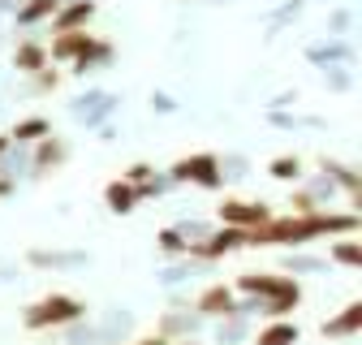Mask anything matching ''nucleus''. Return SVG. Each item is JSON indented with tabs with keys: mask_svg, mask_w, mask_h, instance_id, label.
Masks as SVG:
<instances>
[{
	"mask_svg": "<svg viewBox=\"0 0 362 345\" xmlns=\"http://www.w3.org/2000/svg\"><path fill=\"white\" fill-rule=\"evenodd\" d=\"M238 337H246V315L220 320V345H224V341H238Z\"/></svg>",
	"mask_w": 362,
	"mask_h": 345,
	"instance_id": "c85d7f7f",
	"label": "nucleus"
},
{
	"mask_svg": "<svg viewBox=\"0 0 362 345\" xmlns=\"http://www.w3.org/2000/svg\"><path fill=\"white\" fill-rule=\"evenodd\" d=\"M57 86H61V74H57V69L30 74V95H48V91H57Z\"/></svg>",
	"mask_w": 362,
	"mask_h": 345,
	"instance_id": "cd10ccee",
	"label": "nucleus"
},
{
	"mask_svg": "<svg viewBox=\"0 0 362 345\" xmlns=\"http://www.w3.org/2000/svg\"><path fill=\"white\" fill-rule=\"evenodd\" d=\"M199 328H203V315H194V311H168V315H160L156 337H164V341H186Z\"/></svg>",
	"mask_w": 362,
	"mask_h": 345,
	"instance_id": "ddd939ff",
	"label": "nucleus"
},
{
	"mask_svg": "<svg viewBox=\"0 0 362 345\" xmlns=\"http://www.w3.org/2000/svg\"><path fill=\"white\" fill-rule=\"evenodd\" d=\"M289 207H293L298 216H306V211H320V203H315V194H310V190H289Z\"/></svg>",
	"mask_w": 362,
	"mask_h": 345,
	"instance_id": "c756f323",
	"label": "nucleus"
},
{
	"mask_svg": "<svg viewBox=\"0 0 362 345\" xmlns=\"http://www.w3.org/2000/svg\"><path fill=\"white\" fill-rule=\"evenodd\" d=\"M48 134H52V121H48V117H22V121H13V129H9V143L35 147L39 139H48Z\"/></svg>",
	"mask_w": 362,
	"mask_h": 345,
	"instance_id": "6ab92c4d",
	"label": "nucleus"
},
{
	"mask_svg": "<svg viewBox=\"0 0 362 345\" xmlns=\"http://www.w3.org/2000/svg\"><path fill=\"white\" fill-rule=\"evenodd\" d=\"M328 264H341V268H362V242L358 238H341V242H328Z\"/></svg>",
	"mask_w": 362,
	"mask_h": 345,
	"instance_id": "5701e85b",
	"label": "nucleus"
},
{
	"mask_svg": "<svg viewBox=\"0 0 362 345\" xmlns=\"http://www.w3.org/2000/svg\"><path fill=\"white\" fill-rule=\"evenodd\" d=\"M26 264H30V268H82L86 255H82V250H69V255H61V250H30Z\"/></svg>",
	"mask_w": 362,
	"mask_h": 345,
	"instance_id": "412c9836",
	"label": "nucleus"
},
{
	"mask_svg": "<svg viewBox=\"0 0 362 345\" xmlns=\"http://www.w3.org/2000/svg\"><path fill=\"white\" fill-rule=\"evenodd\" d=\"M285 268H289L293 276H298V272H324V268H328V259H324V255H289V259H285Z\"/></svg>",
	"mask_w": 362,
	"mask_h": 345,
	"instance_id": "a878e982",
	"label": "nucleus"
},
{
	"mask_svg": "<svg viewBox=\"0 0 362 345\" xmlns=\"http://www.w3.org/2000/svg\"><path fill=\"white\" fill-rule=\"evenodd\" d=\"M13 151V143H9V134H0V168H5V156Z\"/></svg>",
	"mask_w": 362,
	"mask_h": 345,
	"instance_id": "72a5a7b5",
	"label": "nucleus"
},
{
	"mask_svg": "<svg viewBox=\"0 0 362 345\" xmlns=\"http://www.w3.org/2000/svg\"><path fill=\"white\" fill-rule=\"evenodd\" d=\"M112 108H117V95H108V91H90V95L74 100V117L82 125H100L104 117H112Z\"/></svg>",
	"mask_w": 362,
	"mask_h": 345,
	"instance_id": "f8f14e48",
	"label": "nucleus"
},
{
	"mask_svg": "<svg viewBox=\"0 0 362 345\" xmlns=\"http://www.w3.org/2000/svg\"><path fill=\"white\" fill-rule=\"evenodd\" d=\"M61 9V0H22L18 5V26H39L52 22V13Z\"/></svg>",
	"mask_w": 362,
	"mask_h": 345,
	"instance_id": "4be33fe9",
	"label": "nucleus"
},
{
	"mask_svg": "<svg viewBox=\"0 0 362 345\" xmlns=\"http://www.w3.org/2000/svg\"><path fill=\"white\" fill-rule=\"evenodd\" d=\"M324 82L332 86V91H345V86H349V74H345V69H332V74H324Z\"/></svg>",
	"mask_w": 362,
	"mask_h": 345,
	"instance_id": "2f4dec72",
	"label": "nucleus"
},
{
	"mask_svg": "<svg viewBox=\"0 0 362 345\" xmlns=\"http://www.w3.org/2000/svg\"><path fill=\"white\" fill-rule=\"evenodd\" d=\"M156 242H160V250H164L168 259H186V255H190V242L181 238V229H160Z\"/></svg>",
	"mask_w": 362,
	"mask_h": 345,
	"instance_id": "393cba45",
	"label": "nucleus"
},
{
	"mask_svg": "<svg viewBox=\"0 0 362 345\" xmlns=\"http://www.w3.org/2000/svg\"><path fill=\"white\" fill-rule=\"evenodd\" d=\"M168 182L173 186H203V190H220L224 186V164L220 156L211 151H194V156H181L173 168H168Z\"/></svg>",
	"mask_w": 362,
	"mask_h": 345,
	"instance_id": "7ed1b4c3",
	"label": "nucleus"
},
{
	"mask_svg": "<svg viewBox=\"0 0 362 345\" xmlns=\"http://www.w3.org/2000/svg\"><path fill=\"white\" fill-rule=\"evenodd\" d=\"M13 69L18 74H39V69H48V43H39V39H18L13 43Z\"/></svg>",
	"mask_w": 362,
	"mask_h": 345,
	"instance_id": "2eb2a0df",
	"label": "nucleus"
},
{
	"mask_svg": "<svg viewBox=\"0 0 362 345\" xmlns=\"http://www.w3.org/2000/svg\"><path fill=\"white\" fill-rule=\"evenodd\" d=\"M320 168H324V177L332 182V186H345V194H349V203L358 207V190H362V182H358V168L354 164H341V160H320Z\"/></svg>",
	"mask_w": 362,
	"mask_h": 345,
	"instance_id": "a211bd4d",
	"label": "nucleus"
},
{
	"mask_svg": "<svg viewBox=\"0 0 362 345\" xmlns=\"http://www.w3.org/2000/svg\"><path fill=\"white\" fill-rule=\"evenodd\" d=\"M320 332H324V337H332V341H349V337H358V332H362V302H358V298H354V302H345L341 315H332V320H324V324H320Z\"/></svg>",
	"mask_w": 362,
	"mask_h": 345,
	"instance_id": "9d476101",
	"label": "nucleus"
},
{
	"mask_svg": "<svg viewBox=\"0 0 362 345\" xmlns=\"http://www.w3.org/2000/svg\"><path fill=\"white\" fill-rule=\"evenodd\" d=\"M246 246V229H211L203 242H194L190 246V255L186 259H199V264H216V259H224V255H233V250H242Z\"/></svg>",
	"mask_w": 362,
	"mask_h": 345,
	"instance_id": "39448f33",
	"label": "nucleus"
},
{
	"mask_svg": "<svg viewBox=\"0 0 362 345\" xmlns=\"http://www.w3.org/2000/svg\"><path fill=\"white\" fill-rule=\"evenodd\" d=\"M267 177H276L285 186H298L306 172H302V156H276V160H267Z\"/></svg>",
	"mask_w": 362,
	"mask_h": 345,
	"instance_id": "b1692460",
	"label": "nucleus"
},
{
	"mask_svg": "<svg viewBox=\"0 0 362 345\" xmlns=\"http://www.w3.org/2000/svg\"><path fill=\"white\" fill-rule=\"evenodd\" d=\"M65 160H69V143L48 134V139H39L35 151H30V172H35V177H48V172L65 168Z\"/></svg>",
	"mask_w": 362,
	"mask_h": 345,
	"instance_id": "0eeeda50",
	"label": "nucleus"
},
{
	"mask_svg": "<svg viewBox=\"0 0 362 345\" xmlns=\"http://www.w3.org/2000/svg\"><path fill=\"white\" fill-rule=\"evenodd\" d=\"M112 57H117V48L108 39H100V35H90V43H86V52L74 61V74L78 78H86L90 69H104V65H112Z\"/></svg>",
	"mask_w": 362,
	"mask_h": 345,
	"instance_id": "dca6fc26",
	"label": "nucleus"
},
{
	"mask_svg": "<svg viewBox=\"0 0 362 345\" xmlns=\"http://www.w3.org/2000/svg\"><path fill=\"white\" fill-rule=\"evenodd\" d=\"M86 320V307L74 298V293H43L39 302H30V307L22 311V328L26 332H52V328H74Z\"/></svg>",
	"mask_w": 362,
	"mask_h": 345,
	"instance_id": "f03ea898",
	"label": "nucleus"
},
{
	"mask_svg": "<svg viewBox=\"0 0 362 345\" xmlns=\"http://www.w3.org/2000/svg\"><path fill=\"white\" fill-rule=\"evenodd\" d=\"M306 57L310 61H354V52H349V43H328V48H306Z\"/></svg>",
	"mask_w": 362,
	"mask_h": 345,
	"instance_id": "bb28decb",
	"label": "nucleus"
},
{
	"mask_svg": "<svg viewBox=\"0 0 362 345\" xmlns=\"http://www.w3.org/2000/svg\"><path fill=\"white\" fill-rule=\"evenodd\" d=\"M86 43H90V30H61V35H52V43H48V61L74 65V61L86 52Z\"/></svg>",
	"mask_w": 362,
	"mask_h": 345,
	"instance_id": "4468645a",
	"label": "nucleus"
},
{
	"mask_svg": "<svg viewBox=\"0 0 362 345\" xmlns=\"http://www.w3.org/2000/svg\"><path fill=\"white\" fill-rule=\"evenodd\" d=\"M298 307H302V281L298 276H285L281 293L267 298L263 307H259V315H267V320H289V311H298Z\"/></svg>",
	"mask_w": 362,
	"mask_h": 345,
	"instance_id": "9b49d317",
	"label": "nucleus"
},
{
	"mask_svg": "<svg viewBox=\"0 0 362 345\" xmlns=\"http://www.w3.org/2000/svg\"><path fill=\"white\" fill-rule=\"evenodd\" d=\"M281 285H285V276H276V272H242L238 285H233V293H246V298H255L259 307H263L267 298L281 293Z\"/></svg>",
	"mask_w": 362,
	"mask_h": 345,
	"instance_id": "1a4fd4ad",
	"label": "nucleus"
},
{
	"mask_svg": "<svg viewBox=\"0 0 362 345\" xmlns=\"http://www.w3.org/2000/svg\"><path fill=\"white\" fill-rule=\"evenodd\" d=\"M18 190V177H13V172H5V168H0V199H9Z\"/></svg>",
	"mask_w": 362,
	"mask_h": 345,
	"instance_id": "473e14b6",
	"label": "nucleus"
},
{
	"mask_svg": "<svg viewBox=\"0 0 362 345\" xmlns=\"http://www.w3.org/2000/svg\"><path fill=\"white\" fill-rule=\"evenodd\" d=\"M95 18V0H61V9L52 13V35L61 30H86Z\"/></svg>",
	"mask_w": 362,
	"mask_h": 345,
	"instance_id": "6e6552de",
	"label": "nucleus"
},
{
	"mask_svg": "<svg viewBox=\"0 0 362 345\" xmlns=\"http://www.w3.org/2000/svg\"><path fill=\"white\" fill-rule=\"evenodd\" d=\"M168 345H203L199 337H186V341H168Z\"/></svg>",
	"mask_w": 362,
	"mask_h": 345,
	"instance_id": "f704fd0d",
	"label": "nucleus"
},
{
	"mask_svg": "<svg viewBox=\"0 0 362 345\" xmlns=\"http://www.w3.org/2000/svg\"><path fill=\"white\" fill-rule=\"evenodd\" d=\"M104 203H108V211H112V216H129L134 207H139V194H134V186H129V182H121V177H117V182H108V186H104Z\"/></svg>",
	"mask_w": 362,
	"mask_h": 345,
	"instance_id": "aec40b11",
	"label": "nucleus"
},
{
	"mask_svg": "<svg viewBox=\"0 0 362 345\" xmlns=\"http://www.w3.org/2000/svg\"><path fill=\"white\" fill-rule=\"evenodd\" d=\"M362 229V221L354 211H289V216H272V221H263L259 229L246 233V246H310V242H320L328 233H341V238H354Z\"/></svg>",
	"mask_w": 362,
	"mask_h": 345,
	"instance_id": "f257e3e1",
	"label": "nucleus"
},
{
	"mask_svg": "<svg viewBox=\"0 0 362 345\" xmlns=\"http://www.w3.org/2000/svg\"><path fill=\"white\" fill-rule=\"evenodd\" d=\"M272 216H276V211H272L267 203H250V199H224L220 207H216V221L224 225V229H259L263 221H272Z\"/></svg>",
	"mask_w": 362,
	"mask_h": 345,
	"instance_id": "20e7f679",
	"label": "nucleus"
},
{
	"mask_svg": "<svg viewBox=\"0 0 362 345\" xmlns=\"http://www.w3.org/2000/svg\"><path fill=\"white\" fill-rule=\"evenodd\" d=\"M151 108H156V112H177V100L164 95V91H151Z\"/></svg>",
	"mask_w": 362,
	"mask_h": 345,
	"instance_id": "7c9ffc66",
	"label": "nucleus"
},
{
	"mask_svg": "<svg viewBox=\"0 0 362 345\" xmlns=\"http://www.w3.org/2000/svg\"><path fill=\"white\" fill-rule=\"evenodd\" d=\"M302 341V328L293 324V320H267L255 337H250V345H298Z\"/></svg>",
	"mask_w": 362,
	"mask_h": 345,
	"instance_id": "f3484780",
	"label": "nucleus"
},
{
	"mask_svg": "<svg viewBox=\"0 0 362 345\" xmlns=\"http://www.w3.org/2000/svg\"><path fill=\"white\" fill-rule=\"evenodd\" d=\"M238 293H233V285H224V281H216V285H207L199 298H194V315H203V320H229V315H238Z\"/></svg>",
	"mask_w": 362,
	"mask_h": 345,
	"instance_id": "423d86ee",
	"label": "nucleus"
}]
</instances>
